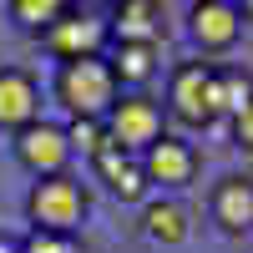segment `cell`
<instances>
[{
  "label": "cell",
  "instance_id": "obj_13",
  "mask_svg": "<svg viewBox=\"0 0 253 253\" xmlns=\"http://www.w3.org/2000/svg\"><path fill=\"white\" fill-rule=\"evenodd\" d=\"M157 66V46H142V41H117L112 51V71H117V86H142Z\"/></svg>",
  "mask_w": 253,
  "mask_h": 253
},
{
  "label": "cell",
  "instance_id": "obj_4",
  "mask_svg": "<svg viewBox=\"0 0 253 253\" xmlns=\"http://www.w3.org/2000/svg\"><path fill=\"white\" fill-rule=\"evenodd\" d=\"M107 137L122 147V152H147L157 137H162V107L152 96H117V107L107 112Z\"/></svg>",
  "mask_w": 253,
  "mask_h": 253
},
{
  "label": "cell",
  "instance_id": "obj_8",
  "mask_svg": "<svg viewBox=\"0 0 253 253\" xmlns=\"http://www.w3.org/2000/svg\"><path fill=\"white\" fill-rule=\"evenodd\" d=\"M31 122H41V86L31 71L0 66V126L5 132H26Z\"/></svg>",
  "mask_w": 253,
  "mask_h": 253
},
{
  "label": "cell",
  "instance_id": "obj_1",
  "mask_svg": "<svg viewBox=\"0 0 253 253\" xmlns=\"http://www.w3.org/2000/svg\"><path fill=\"white\" fill-rule=\"evenodd\" d=\"M56 101L71 117H96L107 122V112L117 107V71L107 56H81V61H61L56 71Z\"/></svg>",
  "mask_w": 253,
  "mask_h": 253
},
{
  "label": "cell",
  "instance_id": "obj_9",
  "mask_svg": "<svg viewBox=\"0 0 253 253\" xmlns=\"http://www.w3.org/2000/svg\"><path fill=\"white\" fill-rule=\"evenodd\" d=\"M243 31V15L233 0H203V5H193V41L203 51H228Z\"/></svg>",
  "mask_w": 253,
  "mask_h": 253
},
{
  "label": "cell",
  "instance_id": "obj_14",
  "mask_svg": "<svg viewBox=\"0 0 253 253\" xmlns=\"http://www.w3.org/2000/svg\"><path fill=\"white\" fill-rule=\"evenodd\" d=\"M142 233L152 238V243H167V248H172V243L187 238V213H182L177 203H147V208H142Z\"/></svg>",
  "mask_w": 253,
  "mask_h": 253
},
{
  "label": "cell",
  "instance_id": "obj_15",
  "mask_svg": "<svg viewBox=\"0 0 253 253\" xmlns=\"http://www.w3.org/2000/svg\"><path fill=\"white\" fill-rule=\"evenodd\" d=\"M5 10H10V20H20L26 31H41V36H46L71 5H61V0H10Z\"/></svg>",
  "mask_w": 253,
  "mask_h": 253
},
{
  "label": "cell",
  "instance_id": "obj_16",
  "mask_svg": "<svg viewBox=\"0 0 253 253\" xmlns=\"http://www.w3.org/2000/svg\"><path fill=\"white\" fill-rule=\"evenodd\" d=\"M253 101V76L243 71H218V117H238Z\"/></svg>",
  "mask_w": 253,
  "mask_h": 253
},
{
  "label": "cell",
  "instance_id": "obj_5",
  "mask_svg": "<svg viewBox=\"0 0 253 253\" xmlns=\"http://www.w3.org/2000/svg\"><path fill=\"white\" fill-rule=\"evenodd\" d=\"M66 157H71V142H66V126L56 122H31L26 132H15V162L36 177H56L66 172Z\"/></svg>",
  "mask_w": 253,
  "mask_h": 253
},
{
  "label": "cell",
  "instance_id": "obj_6",
  "mask_svg": "<svg viewBox=\"0 0 253 253\" xmlns=\"http://www.w3.org/2000/svg\"><path fill=\"white\" fill-rule=\"evenodd\" d=\"M107 36H112V26H107V20H96L91 10H66L41 41H46L51 56H61V61H81V56H101Z\"/></svg>",
  "mask_w": 253,
  "mask_h": 253
},
{
  "label": "cell",
  "instance_id": "obj_19",
  "mask_svg": "<svg viewBox=\"0 0 253 253\" xmlns=\"http://www.w3.org/2000/svg\"><path fill=\"white\" fill-rule=\"evenodd\" d=\"M233 142H243V147H253V101L233 117Z\"/></svg>",
  "mask_w": 253,
  "mask_h": 253
},
{
  "label": "cell",
  "instance_id": "obj_3",
  "mask_svg": "<svg viewBox=\"0 0 253 253\" xmlns=\"http://www.w3.org/2000/svg\"><path fill=\"white\" fill-rule=\"evenodd\" d=\"M167 101H172V112L187 126L218 122V71L203 66V61H182V66L172 71V91H167Z\"/></svg>",
  "mask_w": 253,
  "mask_h": 253
},
{
  "label": "cell",
  "instance_id": "obj_2",
  "mask_svg": "<svg viewBox=\"0 0 253 253\" xmlns=\"http://www.w3.org/2000/svg\"><path fill=\"white\" fill-rule=\"evenodd\" d=\"M26 213H31L36 228H46V233H71V228L86 218V187H81L71 172L36 177L31 198H26Z\"/></svg>",
  "mask_w": 253,
  "mask_h": 253
},
{
  "label": "cell",
  "instance_id": "obj_11",
  "mask_svg": "<svg viewBox=\"0 0 253 253\" xmlns=\"http://www.w3.org/2000/svg\"><path fill=\"white\" fill-rule=\"evenodd\" d=\"M213 218L228 233H248L253 228V177H223L213 187Z\"/></svg>",
  "mask_w": 253,
  "mask_h": 253
},
{
  "label": "cell",
  "instance_id": "obj_10",
  "mask_svg": "<svg viewBox=\"0 0 253 253\" xmlns=\"http://www.w3.org/2000/svg\"><path fill=\"white\" fill-rule=\"evenodd\" d=\"M91 162H96V172L107 177V187H112L122 203H142V198H147V172H142V157L122 152V147L112 142V147H101Z\"/></svg>",
  "mask_w": 253,
  "mask_h": 253
},
{
  "label": "cell",
  "instance_id": "obj_21",
  "mask_svg": "<svg viewBox=\"0 0 253 253\" xmlns=\"http://www.w3.org/2000/svg\"><path fill=\"white\" fill-rule=\"evenodd\" d=\"M0 253H20V243H10V238H0Z\"/></svg>",
  "mask_w": 253,
  "mask_h": 253
},
{
  "label": "cell",
  "instance_id": "obj_18",
  "mask_svg": "<svg viewBox=\"0 0 253 253\" xmlns=\"http://www.w3.org/2000/svg\"><path fill=\"white\" fill-rule=\"evenodd\" d=\"M20 253H81L71 233H46V228H31L20 238Z\"/></svg>",
  "mask_w": 253,
  "mask_h": 253
},
{
  "label": "cell",
  "instance_id": "obj_7",
  "mask_svg": "<svg viewBox=\"0 0 253 253\" xmlns=\"http://www.w3.org/2000/svg\"><path fill=\"white\" fill-rule=\"evenodd\" d=\"M142 172H147V182H157V187H182V182H193V172H198L193 142L162 132V137L142 152Z\"/></svg>",
  "mask_w": 253,
  "mask_h": 253
},
{
  "label": "cell",
  "instance_id": "obj_20",
  "mask_svg": "<svg viewBox=\"0 0 253 253\" xmlns=\"http://www.w3.org/2000/svg\"><path fill=\"white\" fill-rule=\"evenodd\" d=\"M238 15H243L248 26H253V0H243V5H238Z\"/></svg>",
  "mask_w": 253,
  "mask_h": 253
},
{
  "label": "cell",
  "instance_id": "obj_12",
  "mask_svg": "<svg viewBox=\"0 0 253 253\" xmlns=\"http://www.w3.org/2000/svg\"><path fill=\"white\" fill-rule=\"evenodd\" d=\"M157 26H162V5H152V0H126V5H117V41H142V46H157Z\"/></svg>",
  "mask_w": 253,
  "mask_h": 253
},
{
  "label": "cell",
  "instance_id": "obj_17",
  "mask_svg": "<svg viewBox=\"0 0 253 253\" xmlns=\"http://www.w3.org/2000/svg\"><path fill=\"white\" fill-rule=\"evenodd\" d=\"M66 142H71V147H81L86 157H96L101 147H112V137H107V122H96V117H71V126H66Z\"/></svg>",
  "mask_w": 253,
  "mask_h": 253
}]
</instances>
